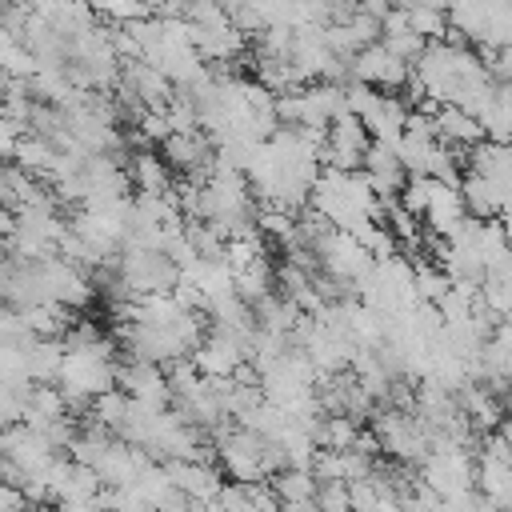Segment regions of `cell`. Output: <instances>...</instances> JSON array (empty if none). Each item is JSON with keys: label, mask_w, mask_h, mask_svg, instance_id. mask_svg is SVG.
<instances>
[{"label": "cell", "mask_w": 512, "mask_h": 512, "mask_svg": "<svg viewBox=\"0 0 512 512\" xmlns=\"http://www.w3.org/2000/svg\"><path fill=\"white\" fill-rule=\"evenodd\" d=\"M116 276L124 280L128 296H152V292H172V284L180 280V264L164 252V248H148V244H124L116 252Z\"/></svg>", "instance_id": "6da1fadb"}, {"label": "cell", "mask_w": 512, "mask_h": 512, "mask_svg": "<svg viewBox=\"0 0 512 512\" xmlns=\"http://www.w3.org/2000/svg\"><path fill=\"white\" fill-rule=\"evenodd\" d=\"M216 464L228 480H268V468H264V440L260 432L236 424V420H224L216 432Z\"/></svg>", "instance_id": "7a4b0ae2"}, {"label": "cell", "mask_w": 512, "mask_h": 512, "mask_svg": "<svg viewBox=\"0 0 512 512\" xmlns=\"http://www.w3.org/2000/svg\"><path fill=\"white\" fill-rule=\"evenodd\" d=\"M416 468H420V480L440 492V500H448L452 492H464V488L476 484V460H472V452L460 448V444L432 448Z\"/></svg>", "instance_id": "3957f363"}, {"label": "cell", "mask_w": 512, "mask_h": 512, "mask_svg": "<svg viewBox=\"0 0 512 512\" xmlns=\"http://www.w3.org/2000/svg\"><path fill=\"white\" fill-rule=\"evenodd\" d=\"M368 128L356 112H340L324 128V148H320V168H360L364 148H368Z\"/></svg>", "instance_id": "277c9868"}, {"label": "cell", "mask_w": 512, "mask_h": 512, "mask_svg": "<svg viewBox=\"0 0 512 512\" xmlns=\"http://www.w3.org/2000/svg\"><path fill=\"white\" fill-rule=\"evenodd\" d=\"M316 256H320V268H324L328 276L348 280V284L364 280L368 268H372V252L364 248V240L352 236V232H344V228H332V232L316 244Z\"/></svg>", "instance_id": "5b68a950"}, {"label": "cell", "mask_w": 512, "mask_h": 512, "mask_svg": "<svg viewBox=\"0 0 512 512\" xmlns=\"http://www.w3.org/2000/svg\"><path fill=\"white\" fill-rule=\"evenodd\" d=\"M160 156H164L176 172H184L188 180L204 184V180L212 176V164H216V144H212V136H204L200 128H196V132H168L164 144H160Z\"/></svg>", "instance_id": "8992f818"}, {"label": "cell", "mask_w": 512, "mask_h": 512, "mask_svg": "<svg viewBox=\"0 0 512 512\" xmlns=\"http://www.w3.org/2000/svg\"><path fill=\"white\" fill-rule=\"evenodd\" d=\"M412 76V64H404L396 52H388L380 40L376 44H364L356 56H352V80H364L380 92H392V88H404Z\"/></svg>", "instance_id": "52a82bcc"}, {"label": "cell", "mask_w": 512, "mask_h": 512, "mask_svg": "<svg viewBox=\"0 0 512 512\" xmlns=\"http://www.w3.org/2000/svg\"><path fill=\"white\" fill-rule=\"evenodd\" d=\"M116 388H124L132 400H140L148 408H172L168 376L152 360H132L128 356V364H116Z\"/></svg>", "instance_id": "ba28073f"}, {"label": "cell", "mask_w": 512, "mask_h": 512, "mask_svg": "<svg viewBox=\"0 0 512 512\" xmlns=\"http://www.w3.org/2000/svg\"><path fill=\"white\" fill-rule=\"evenodd\" d=\"M360 168H364V176L372 180V188H376L380 196H396L400 184L408 180V168H404L400 148H396L392 140H368Z\"/></svg>", "instance_id": "9c48e42d"}, {"label": "cell", "mask_w": 512, "mask_h": 512, "mask_svg": "<svg viewBox=\"0 0 512 512\" xmlns=\"http://www.w3.org/2000/svg\"><path fill=\"white\" fill-rule=\"evenodd\" d=\"M172 476V484L192 500V504H212L216 488L224 484L220 480V468L212 460H160Z\"/></svg>", "instance_id": "30bf717a"}, {"label": "cell", "mask_w": 512, "mask_h": 512, "mask_svg": "<svg viewBox=\"0 0 512 512\" xmlns=\"http://www.w3.org/2000/svg\"><path fill=\"white\" fill-rule=\"evenodd\" d=\"M424 220H428V228H432L436 236L448 240V236L468 220L464 200H460V188H456V184H444V180H432L428 204H424Z\"/></svg>", "instance_id": "8fae6325"}, {"label": "cell", "mask_w": 512, "mask_h": 512, "mask_svg": "<svg viewBox=\"0 0 512 512\" xmlns=\"http://www.w3.org/2000/svg\"><path fill=\"white\" fill-rule=\"evenodd\" d=\"M432 128H436V140H444V144L456 148V152H464V148H472L476 140H484V124H480L472 112H464L460 104H440V108L432 112Z\"/></svg>", "instance_id": "7c38bea8"}, {"label": "cell", "mask_w": 512, "mask_h": 512, "mask_svg": "<svg viewBox=\"0 0 512 512\" xmlns=\"http://www.w3.org/2000/svg\"><path fill=\"white\" fill-rule=\"evenodd\" d=\"M460 200H464V212L476 216V220H492L504 212V192L496 188L492 176H480V172H464L460 176Z\"/></svg>", "instance_id": "4fadbf2b"}, {"label": "cell", "mask_w": 512, "mask_h": 512, "mask_svg": "<svg viewBox=\"0 0 512 512\" xmlns=\"http://www.w3.org/2000/svg\"><path fill=\"white\" fill-rule=\"evenodd\" d=\"M408 104L400 100V96H376L372 100V108L360 116L364 120V128H368V136L372 140H392V144H400V132H404V120H408Z\"/></svg>", "instance_id": "5bb4252c"}, {"label": "cell", "mask_w": 512, "mask_h": 512, "mask_svg": "<svg viewBox=\"0 0 512 512\" xmlns=\"http://www.w3.org/2000/svg\"><path fill=\"white\" fill-rule=\"evenodd\" d=\"M280 508H316V476L312 468H280L268 476Z\"/></svg>", "instance_id": "9a60e30c"}, {"label": "cell", "mask_w": 512, "mask_h": 512, "mask_svg": "<svg viewBox=\"0 0 512 512\" xmlns=\"http://www.w3.org/2000/svg\"><path fill=\"white\" fill-rule=\"evenodd\" d=\"M40 192H44V184H40L32 172H24L16 160H4V164H0V208H4V212L24 208V204L36 200Z\"/></svg>", "instance_id": "2e32d148"}, {"label": "cell", "mask_w": 512, "mask_h": 512, "mask_svg": "<svg viewBox=\"0 0 512 512\" xmlns=\"http://www.w3.org/2000/svg\"><path fill=\"white\" fill-rule=\"evenodd\" d=\"M128 180H132L136 192H168L172 188V164L160 160L156 152L140 148L132 156V164H128Z\"/></svg>", "instance_id": "e0dca14e"}, {"label": "cell", "mask_w": 512, "mask_h": 512, "mask_svg": "<svg viewBox=\"0 0 512 512\" xmlns=\"http://www.w3.org/2000/svg\"><path fill=\"white\" fill-rule=\"evenodd\" d=\"M232 284H236V296L252 308L260 296L276 292V268H272L264 256H256V260H248L244 268H232Z\"/></svg>", "instance_id": "ac0fdd59"}, {"label": "cell", "mask_w": 512, "mask_h": 512, "mask_svg": "<svg viewBox=\"0 0 512 512\" xmlns=\"http://www.w3.org/2000/svg\"><path fill=\"white\" fill-rule=\"evenodd\" d=\"M408 28L420 32L424 40H440L448 32V12L444 8H428V4H412L408 8Z\"/></svg>", "instance_id": "d6986e66"}, {"label": "cell", "mask_w": 512, "mask_h": 512, "mask_svg": "<svg viewBox=\"0 0 512 512\" xmlns=\"http://www.w3.org/2000/svg\"><path fill=\"white\" fill-rule=\"evenodd\" d=\"M388 52H396L404 64H416L420 60V52H424V36L420 32H412V28H404V32H384V40H380Z\"/></svg>", "instance_id": "ffe728a7"}, {"label": "cell", "mask_w": 512, "mask_h": 512, "mask_svg": "<svg viewBox=\"0 0 512 512\" xmlns=\"http://www.w3.org/2000/svg\"><path fill=\"white\" fill-rule=\"evenodd\" d=\"M96 12H100L108 24H128V20L148 16V4H144V0H100Z\"/></svg>", "instance_id": "44dd1931"}, {"label": "cell", "mask_w": 512, "mask_h": 512, "mask_svg": "<svg viewBox=\"0 0 512 512\" xmlns=\"http://www.w3.org/2000/svg\"><path fill=\"white\" fill-rule=\"evenodd\" d=\"M316 508H348V480H316Z\"/></svg>", "instance_id": "7402d4cb"}, {"label": "cell", "mask_w": 512, "mask_h": 512, "mask_svg": "<svg viewBox=\"0 0 512 512\" xmlns=\"http://www.w3.org/2000/svg\"><path fill=\"white\" fill-rule=\"evenodd\" d=\"M24 136V128L0 108V160H12V152H16V140Z\"/></svg>", "instance_id": "603a6c76"}, {"label": "cell", "mask_w": 512, "mask_h": 512, "mask_svg": "<svg viewBox=\"0 0 512 512\" xmlns=\"http://www.w3.org/2000/svg\"><path fill=\"white\" fill-rule=\"evenodd\" d=\"M24 504H28L24 488L12 484V480H0V508H24Z\"/></svg>", "instance_id": "cb8c5ba5"}]
</instances>
